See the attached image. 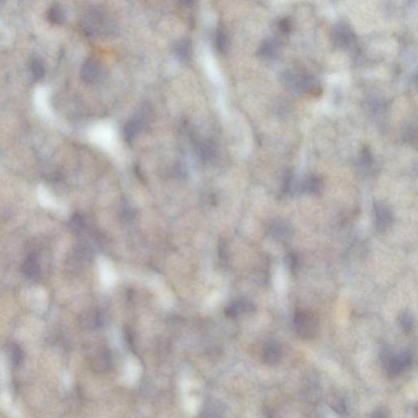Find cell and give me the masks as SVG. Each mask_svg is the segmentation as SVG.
<instances>
[{"label":"cell","mask_w":418,"mask_h":418,"mask_svg":"<svg viewBox=\"0 0 418 418\" xmlns=\"http://www.w3.org/2000/svg\"><path fill=\"white\" fill-rule=\"evenodd\" d=\"M304 189L309 193L319 194L322 192L323 182L321 177L316 175H311L304 182Z\"/></svg>","instance_id":"15"},{"label":"cell","mask_w":418,"mask_h":418,"mask_svg":"<svg viewBox=\"0 0 418 418\" xmlns=\"http://www.w3.org/2000/svg\"><path fill=\"white\" fill-rule=\"evenodd\" d=\"M376 226L379 232H386L393 223V214L388 206L383 203H375Z\"/></svg>","instance_id":"8"},{"label":"cell","mask_w":418,"mask_h":418,"mask_svg":"<svg viewBox=\"0 0 418 418\" xmlns=\"http://www.w3.org/2000/svg\"><path fill=\"white\" fill-rule=\"evenodd\" d=\"M389 418L388 416H387V414L384 412L379 411L377 413V414L374 415V418Z\"/></svg>","instance_id":"25"},{"label":"cell","mask_w":418,"mask_h":418,"mask_svg":"<svg viewBox=\"0 0 418 418\" xmlns=\"http://www.w3.org/2000/svg\"><path fill=\"white\" fill-rule=\"evenodd\" d=\"M147 110H141L130 118L124 127V136L126 141L131 142L143 131L148 120Z\"/></svg>","instance_id":"4"},{"label":"cell","mask_w":418,"mask_h":418,"mask_svg":"<svg viewBox=\"0 0 418 418\" xmlns=\"http://www.w3.org/2000/svg\"><path fill=\"white\" fill-rule=\"evenodd\" d=\"M278 26H279V29H280V32H282L283 33H289L290 31H291V22L289 18H284V19L280 20Z\"/></svg>","instance_id":"22"},{"label":"cell","mask_w":418,"mask_h":418,"mask_svg":"<svg viewBox=\"0 0 418 418\" xmlns=\"http://www.w3.org/2000/svg\"><path fill=\"white\" fill-rule=\"evenodd\" d=\"M292 322L295 332L302 339H313L318 333V319L311 311L297 310L294 314Z\"/></svg>","instance_id":"2"},{"label":"cell","mask_w":418,"mask_h":418,"mask_svg":"<svg viewBox=\"0 0 418 418\" xmlns=\"http://www.w3.org/2000/svg\"><path fill=\"white\" fill-rule=\"evenodd\" d=\"M110 359L107 354H102L101 355L98 356L97 358L94 360L93 367L98 372H103V371L107 370L108 368L110 367Z\"/></svg>","instance_id":"20"},{"label":"cell","mask_w":418,"mask_h":418,"mask_svg":"<svg viewBox=\"0 0 418 418\" xmlns=\"http://www.w3.org/2000/svg\"><path fill=\"white\" fill-rule=\"evenodd\" d=\"M105 69L101 63L95 58H89L82 64L80 74L87 84H94L101 81L105 76Z\"/></svg>","instance_id":"5"},{"label":"cell","mask_w":418,"mask_h":418,"mask_svg":"<svg viewBox=\"0 0 418 418\" xmlns=\"http://www.w3.org/2000/svg\"><path fill=\"white\" fill-rule=\"evenodd\" d=\"M223 407L218 400H209L203 407L201 418H223Z\"/></svg>","instance_id":"11"},{"label":"cell","mask_w":418,"mask_h":418,"mask_svg":"<svg viewBox=\"0 0 418 418\" xmlns=\"http://www.w3.org/2000/svg\"><path fill=\"white\" fill-rule=\"evenodd\" d=\"M282 357V349L280 345L275 341L265 343L262 351L263 361L268 365H275Z\"/></svg>","instance_id":"9"},{"label":"cell","mask_w":418,"mask_h":418,"mask_svg":"<svg viewBox=\"0 0 418 418\" xmlns=\"http://www.w3.org/2000/svg\"><path fill=\"white\" fill-rule=\"evenodd\" d=\"M399 322L404 332H410L414 327V317L409 311H403L399 314Z\"/></svg>","instance_id":"19"},{"label":"cell","mask_w":418,"mask_h":418,"mask_svg":"<svg viewBox=\"0 0 418 418\" xmlns=\"http://www.w3.org/2000/svg\"><path fill=\"white\" fill-rule=\"evenodd\" d=\"M175 53L180 60L183 62L189 61L192 58V43L189 38H181L177 41L174 47Z\"/></svg>","instance_id":"10"},{"label":"cell","mask_w":418,"mask_h":418,"mask_svg":"<svg viewBox=\"0 0 418 418\" xmlns=\"http://www.w3.org/2000/svg\"><path fill=\"white\" fill-rule=\"evenodd\" d=\"M10 358L12 361V364L14 366H20L22 364L24 359V355L21 349L18 347H12L10 352Z\"/></svg>","instance_id":"21"},{"label":"cell","mask_w":418,"mask_h":418,"mask_svg":"<svg viewBox=\"0 0 418 418\" xmlns=\"http://www.w3.org/2000/svg\"><path fill=\"white\" fill-rule=\"evenodd\" d=\"M82 29L90 36H110L115 33V22L107 15L98 9H89L81 18Z\"/></svg>","instance_id":"1"},{"label":"cell","mask_w":418,"mask_h":418,"mask_svg":"<svg viewBox=\"0 0 418 418\" xmlns=\"http://www.w3.org/2000/svg\"><path fill=\"white\" fill-rule=\"evenodd\" d=\"M285 83L293 91L303 93L316 90L317 87L315 84V79L307 73L297 71H288L283 77Z\"/></svg>","instance_id":"3"},{"label":"cell","mask_w":418,"mask_h":418,"mask_svg":"<svg viewBox=\"0 0 418 418\" xmlns=\"http://www.w3.org/2000/svg\"><path fill=\"white\" fill-rule=\"evenodd\" d=\"M197 153L198 156L203 160L208 161L215 156L216 147L214 144L210 141H201L197 147Z\"/></svg>","instance_id":"16"},{"label":"cell","mask_w":418,"mask_h":418,"mask_svg":"<svg viewBox=\"0 0 418 418\" xmlns=\"http://www.w3.org/2000/svg\"><path fill=\"white\" fill-rule=\"evenodd\" d=\"M280 44L274 38H268L263 41L259 48V54L263 58H272L278 53Z\"/></svg>","instance_id":"12"},{"label":"cell","mask_w":418,"mask_h":418,"mask_svg":"<svg viewBox=\"0 0 418 418\" xmlns=\"http://www.w3.org/2000/svg\"><path fill=\"white\" fill-rule=\"evenodd\" d=\"M385 365L389 375L396 376L409 368L412 362L410 354L403 352L398 354H386L385 357Z\"/></svg>","instance_id":"6"},{"label":"cell","mask_w":418,"mask_h":418,"mask_svg":"<svg viewBox=\"0 0 418 418\" xmlns=\"http://www.w3.org/2000/svg\"><path fill=\"white\" fill-rule=\"evenodd\" d=\"M30 70L33 79L39 80L43 78L45 74V64L40 58H33L30 63Z\"/></svg>","instance_id":"17"},{"label":"cell","mask_w":418,"mask_h":418,"mask_svg":"<svg viewBox=\"0 0 418 418\" xmlns=\"http://www.w3.org/2000/svg\"><path fill=\"white\" fill-rule=\"evenodd\" d=\"M273 235L280 239H287L291 234V228L285 221H275L271 225Z\"/></svg>","instance_id":"13"},{"label":"cell","mask_w":418,"mask_h":418,"mask_svg":"<svg viewBox=\"0 0 418 418\" xmlns=\"http://www.w3.org/2000/svg\"><path fill=\"white\" fill-rule=\"evenodd\" d=\"M48 18L53 24H61L64 20L63 7L59 4L53 5L48 10Z\"/></svg>","instance_id":"18"},{"label":"cell","mask_w":418,"mask_h":418,"mask_svg":"<svg viewBox=\"0 0 418 418\" xmlns=\"http://www.w3.org/2000/svg\"><path fill=\"white\" fill-rule=\"evenodd\" d=\"M373 156H372L370 151L368 149H365L363 151V155H362V162H363V165L370 166L373 163Z\"/></svg>","instance_id":"23"},{"label":"cell","mask_w":418,"mask_h":418,"mask_svg":"<svg viewBox=\"0 0 418 418\" xmlns=\"http://www.w3.org/2000/svg\"><path fill=\"white\" fill-rule=\"evenodd\" d=\"M332 42L337 47H349L355 39L354 32L346 24H339L332 32Z\"/></svg>","instance_id":"7"},{"label":"cell","mask_w":418,"mask_h":418,"mask_svg":"<svg viewBox=\"0 0 418 418\" xmlns=\"http://www.w3.org/2000/svg\"><path fill=\"white\" fill-rule=\"evenodd\" d=\"M288 265H289L291 269H295L297 264V257L294 254H289L287 257Z\"/></svg>","instance_id":"24"},{"label":"cell","mask_w":418,"mask_h":418,"mask_svg":"<svg viewBox=\"0 0 418 418\" xmlns=\"http://www.w3.org/2000/svg\"><path fill=\"white\" fill-rule=\"evenodd\" d=\"M215 44L218 52L225 54L229 48V38L228 33L223 28H218L216 32Z\"/></svg>","instance_id":"14"}]
</instances>
